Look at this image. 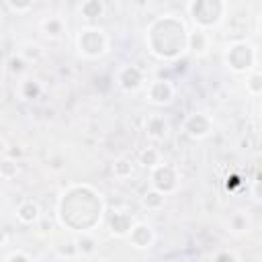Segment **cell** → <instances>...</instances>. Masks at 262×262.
<instances>
[{
    "mask_svg": "<svg viewBox=\"0 0 262 262\" xmlns=\"http://www.w3.org/2000/svg\"><path fill=\"white\" fill-rule=\"evenodd\" d=\"M104 199L90 184H70L61 190L55 207V217L61 227L80 233L94 231L104 219Z\"/></svg>",
    "mask_w": 262,
    "mask_h": 262,
    "instance_id": "cell-1",
    "label": "cell"
},
{
    "mask_svg": "<svg viewBox=\"0 0 262 262\" xmlns=\"http://www.w3.org/2000/svg\"><path fill=\"white\" fill-rule=\"evenodd\" d=\"M186 35L188 27L184 18L176 14H162L145 27V45L156 59L176 61L186 53Z\"/></svg>",
    "mask_w": 262,
    "mask_h": 262,
    "instance_id": "cell-2",
    "label": "cell"
},
{
    "mask_svg": "<svg viewBox=\"0 0 262 262\" xmlns=\"http://www.w3.org/2000/svg\"><path fill=\"white\" fill-rule=\"evenodd\" d=\"M186 14L192 20V27L213 31L227 20L229 4L227 0H188Z\"/></svg>",
    "mask_w": 262,
    "mask_h": 262,
    "instance_id": "cell-3",
    "label": "cell"
},
{
    "mask_svg": "<svg viewBox=\"0 0 262 262\" xmlns=\"http://www.w3.org/2000/svg\"><path fill=\"white\" fill-rule=\"evenodd\" d=\"M223 63L233 74H248L260 66L258 45L248 39H233L223 49Z\"/></svg>",
    "mask_w": 262,
    "mask_h": 262,
    "instance_id": "cell-4",
    "label": "cell"
},
{
    "mask_svg": "<svg viewBox=\"0 0 262 262\" xmlns=\"http://www.w3.org/2000/svg\"><path fill=\"white\" fill-rule=\"evenodd\" d=\"M76 49L84 59H100L111 51V37L98 25H84L76 33Z\"/></svg>",
    "mask_w": 262,
    "mask_h": 262,
    "instance_id": "cell-5",
    "label": "cell"
},
{
    "mask_svg": "<svg viewBox=\"0 0 262 262\" xmlns=\"http://www.w3.org/2000/svg\"><path fill=\"white\" fill-rule=\"evenodd\" d=\"M149 186L170 196L180 190V168L162 160L154 168H149Z\"/></svg>",
    "mask_w": 262,
    "mask_h": 262,
    "instance_id": "cell-6",
    "label": "cell"
},
{
    "mask_svg": "<svg viewBox=\"0 0 262 262\" xmlns=\"http://www.w3.org/2000/svg\"><path fill=\"white\" fill-rule=\"evenodd\" d=\"M143 96L149 104H154L158 108H164V106H170L176 100V86L168 78H154V80L145 82Z\"/></svg>",
    "mask_w": 262,
    "mask_h": 262,
    "instance_id": "cell-7",
    "label": "cell"
},
{
    "mask_svg": "<svg viewBox=\"0 0 262 262\" xmlns=\"http://www.w3.org/2000/svg\"><path fill=\"white\" fill-rule=\"evenodd\" d=\"M182 131L194 139V141H201V139H207L213 135L215 131V121L209 113L205 111H194V113H188L184 123H182Z\"/></svg>",
    "mask_w": 262,
    "mask_h": 262,
    "instance_id": "cell-8",
    "label": "cell"
},
{
    "mask_svg": "<svg viewBox=\"0 0 262 262\" xmlns=\"http://www.w3.org/2000/svg\"><path fill=\"white\" fill-rule=\"evenodd\" d=\"M115 84L121 92L125 94H133V92H139L143 86H145V72L135 66V63H125L117 70L115 74Z\"/></svg>",
    "mask_w": 262,
    "mask_h": 262,
    "instance_id": "cell-9",
    "label": "cell"
},
{
    "mask_svg": "<svg viewBox=\"0 0 262 262\" xmlns=\"http://www.w3.org/2000/svg\"><path fill=\"white\" fill-rule=\"evenodd\" d=\"M125 239H127L129 246L135 248V250H149V248H154V244H156V229H154L151 223H147V221H137V219H135Z\"/></svg>",
    "mask_w": 262,
    "mask_h": 262,
    "instance_id": "cell-10",
    "label": "cell"
},
{
    "mask_svg": "<svg viewBox=\"0 0 262 262\" xmlns=\"http://www.w3.org/2000/svg\"><path fill=\"white\" fill-rule=\"evenodd\" d=\"M211 43H213L211 31H205V29H199V27L188 29V35H186V51L192 53L194 57H205L209 53V49H211Z\"/></svg>",
    "mask_w": 262,
    "mask_h": 262,
    "instance_id": "cell-11",
    "label": "cell"
},
{
    "mask_svg": "<svg viewBox=\"0 0 262 262\" xmlns=\"http://www.w3.org/2000/svg\"><path fill=\"white\" fill-rule=\"evenodd\" d=\"M133 221H135L133 213H129L127 209H115V211L108 213V219H106L108 233H111L113 237L123 239V237H127V233H129Z\"/></svg>",
    "mask_w": 262,
    "mask_h": 262,
    "instance_id": "cell-12",
    "label": "cell"
},
{
    "mask_svg": "<svg viewBox=\"0 0 262 262\" xmlns=\"http://www.w3.org/2000/svg\"><path fill=\"white\" fill-rule=\"evenodd\" d=\"M143 133L151 141H164L170 135V123L162 113H151L143 121Z\"/></svg>",
    "mask_w": 262,
    "mask_h": 262,
    "instance_id": "cell-13",
    "label": "cell"
},
{
    "mask_svg": "<svg viewBox=\"0 0 262 262\" xmlns=\"http://www.w3.org/2000/svg\"><path fill=\"white\" fill-rule=\"evenodd\" d=\"M74 250H76V258H84L90 260L98 254V239L94 235V231H80L74 235L72 239Z\"/></svg>",
    "mask_w": 262,
    "mask_h": 262,
    "instance_id": "cell-14",
    "label": "cell"
},
{
    "mask_svg": "<svg viewBox=\"0 0 262 262\" xmlns=\"http://www.w3.org/2000/svg\"><path fill=\"white\" fill-rule=\"evenodd\" d=\"M41 205H39V201H35V199H23L18 205H16V209H14V217H16V221L20 223V225H35L39 219H41Z\"/></svg>",
    "mask_w": 262,
    "mask_h": 262,
    "instance_id": "cell-15",
    "label": "cell"
},
{
    "mask_svg": "<svg viewBox=\"0 0 262 262\" xmlns=\"http://www.w3.org/2000/svg\"><path fill=\"white\" fill-rule=\"evenodd\" d=\"M39 31L45 39L49 41H59L63 35H66V20L57 14H49V16H43L39 20Z\"/></svg>",
    "mask_w": 262,
    "mask_h": 262,
    "instance_id": "cell-16",
    "label": "cell"
},
{
    "mask_svg": "<svg viewBox=\"0 0 262 262\" xmlns=\"http://www.w3.org/2000/svg\"><path fill=\"white\" fill-rule=\"evenodd\" d=\"M16 94L20 100H37L43 94V84L33 76H25L16 84Z\"/></svg>",
    "mask_w": 262,
    "mask_h": 262,
    "instance_id": "cell-17",
    "label": "cell"
},
{
    "mask_svg": "<svg viewBox=\"0 0 262 262\" xmlns=\"http://www.w3.org/2000/svg\"><path fill=\"white\" fill-rule=\"evenodd\" d=\"M252 229V217L246 211H233L227 217V231L233 235H244L250 233Z\"/></svg>",
    "mask_w": 262,
    "mask_h": 262,
    "instance_id": "cell-18",
    "label": "cell"
},
{
    "mask_svg": "<svg viewBox=\"0 0 262 262\" xmlns=\"http://www.w3.org/2000/svg\"><path fill=\"white\" fill-rule=\"evenodd\" d=\"M104 2L102 0H80V6H78V14L88 23L92 25L94 20L102 18L104 16Z\"/></svg>",
    "mask_w": 262,
    "mask_h": 262,
    "instance_id": "cell-19",
    "label": "cell"
},
{
    "mask_svg": "<svg viewBox=\"0 0 262 262\" xmlns=\"http://www.w3.org/2000/svg\"><path fill=\"white\" fill-rule=\"evenodd\" d=\"M16 53H18L29 66H31V63H39V61L45 57V49H43V45L37 43V41H23V43L18 45Z\"/></svg>",
    "mask_w": 262,
    "mask_h": 262,
    "instance_id": "cell-20",
    "label": "cell"
},
{
    "mask_svg": "<svg viewBox=\"0 0 262 262\" xmlns=\"http://www.w3.org/2000/svg\"><path fill=\"white\" fill-rule=\"evenodd\" d=\"M139 205H141V209H145V211H149V213H158V211H162L164 205H166V194H162L160 190H156V188L149 186V188L139 196Z\"/></svg>",
    "mask_w": 262,
    "mask_h": 262,
    "instance_id": "cell-21",
    "label": "cell"
},
{
    "mask_svg": "<svg viewBox=\"0 0 262 262\" xmlns=\"http://www.w3.org/2000/svg\"><path fill=\"white\" fill-rule=\"evenodd\" d=\"M111 172H113V176L117 178V180H127V178H131L133 176V172H135V164L129 160V158H117L113 164H111Z\"/></svg>",
    "mask_w": 262,
    "mask_h": 262,
    "instance_id": "cell-22",
    "label": "cell"
},
{
    "mask_svg": "<svg viewBox=\"0 0 262 262\" xmlns=\"http://www.w3.org/2000/svg\"><path fill=\"white\" fill-rule=\"evenodd\" d=\"M164 158H162V151L158 147H143L139 154H137V164H141L143 168H154L156 164H160Z\"/></svg>",
    "mask_w": 262,
    "mask_h": 262,
    "instance_id": "cell-23",
    "label": "cell"
},
{
    "mask_svg": "<svg viewBox=\"0 0 262 262\" xmlns=\"http://www.w3.org/2000/svg\"><path fill=\"white\" fill-rule=\"evenodd\" d=\"M246 92L252 98H258L262 94V74H260V68H256V70L246 74Z\"/></svg>",
    "mask_w": 262,
    "mask_h": 262,
    "instance_id": "cell-24",
    "label": "cell"
},
{
    "mask_svg": "<svg viewBox=\"0 0 262 262\" xmlns=\"http://www.w3.org/2000/svg\"><path fill=\"white\" fill-rule=\"evenodd\" d=\"M18 172H20V166H18L16 160H12V158H2L0 160V178L2 180H12V178L18 176Z\"/></svg>",
    "mask_w": 262,
    "mask_h": 262,
    "instance_id": "cell-25",
    "label": "cell"
},
{
    "mask_svg": "<svg viewBox=\"0 0 262 262\" xmlns=\"http://www.w3.org/2000/svg\"><path fill=\"white\" fill-rule=\"evenodd\" d=\"M6 8L14 14H27L33 10V6L37 4V0H4Z\"/></svg>",
    "mask_w": 262,
    "mask_h": 262,
    "instance_id": "cell-26",
    "label": "cell"
},
{
    "mask_svg": "<svg viewBox=\"0 0 262 262\" xmlns=\"http://www.w3.org/2000/svg\"><path fill=\"white\" fill-rule=\"evenodd\" d=\"M211 260H215V262H239V254H235L231 250H217L211 254Z\"/></svg>",
    "mask_w": 262,
    "mask_h": 262,
    "instance_id": "cell-27",
    "label": "cell"
},
{
    "mask_svg": "<svg viewBox=\"0 0 262 262\" xmlns=\"http://www.w3.org/2000/svg\"><path fill=\"white\" fill-rule=\"evenodd\" d=\"M10 72H14V74H23L27 68H29V63L18 55V53H12V57H10Z\"/></svg>",
    "mask_w": 262,
    "mask_h": 262,
    "instance_id": "cell-28",
    "label": "cell"
},
{
    "mask_svg": "<svg viewBox=\"0 0 262 262\" xmlns=\"http://www.w3.org/2000/svg\"><path fill=\"white\" fill-rule=\"evenodd\" d=\"M2 260H6V262H12V260L29 262V260H33V256H31L29 252H25V250H12V252H6V254L2 256Z\"/></svg>",
    "mask_w": 262,
    "mask_h": 262,
    "instance_id": "cell-29",
    "label": "cell"
},
{
    "mask_svg": "<svg viewBox=\"0 0 262 262\" xmlns=\"http://www.w3.org/2000/svg\"><path fill=\"white\" fill-rule=\"evenodd\" d=\"M4 242H6V233L0 229V244H4Z\"/></svg>",
    "mask_w": 262,
    "mask_h": 262,
    "instance_id": "cell-30",
    "label": "cell"
}]
</instances>
